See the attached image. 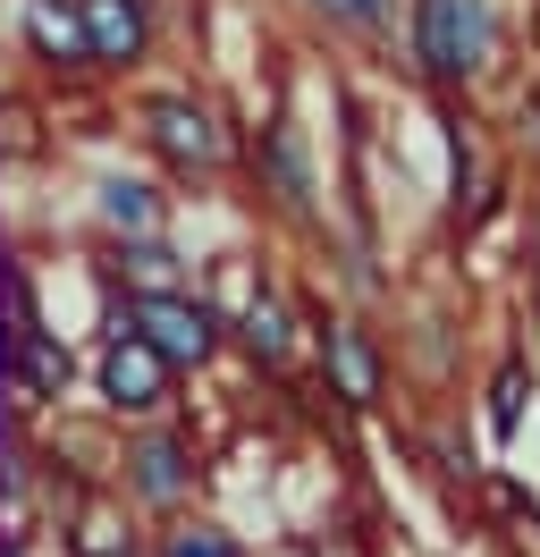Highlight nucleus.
Here are the masks:
<instances>
[{
    "label": "nucleus",
    "instance_id": "1",
    "mask_svg": "<svg viewBox=\"0 0 540 557\" xmlns=\"http://www.w3.org/2000/svg\"><path fill=\"white\" fill-rule=\"evenodd\" d=\"M127 127L144 144V161L161 170V186H220V177H236V152H245V127L229 119V102L211 85H195V76L135 85Z\"/></svg>",
    "mask_w": 540,
    "mask_h": 557
},
{
    "label": "nucleus",
    "instance_id": "2",
    "mask_svg": "<svg viewBox=\"0 0 540 557\" xmlns=\"http://www.w3.org/2000/svg\"><path fill=\"white\" fill-rule=\"evenodd\" d=\"M506 51H515V26L499 0H405V69L439 102H472L506 69Z\"/></svg>",
    "mask_w": 540,
    "mask_h": 557
},
{
    "label": "nucleus",
    "instance_id": "3",
    "mask_svg": "<svg viewBox=\"0 0 540 557\" xmlns=\"http://www.w3.org/2000/svg\"><path fill=\"white\" fill-rule=\"evenodd\" d=\"M236 170H245L254 203H262L279 228H296V237H321V228H330V203H321V161H312V136L296 127V110H287V102H270L262 119L245 127Z\"/></svg>",
    "mask_w": 540,
    "mask_h": 557
},
{
    "label": "nucleus",
    "instance_id": "4",
    "mask_svg": "<svg viewBox=\"0 0 540 557\" xmlns=\"http://www.w3.org/2000/svg\"><path fill=\"white\" fill-rule=\"evenodd\" d=\"M152 355H169L177 372H202L211 355L229 347V313L202 296V287H144V296H119V313Z\"/></svg>",
    "mask_w": 540,
    "mask_h": 557
},
{
    "label": "nucleus",
    "instance_id": "5",
    "mask_svg": "<svg viewBox=\"0 0 540 557\" xmlns=\"http://www.w3.org/2000/svg\"><path fill=\"white\" fill-rule=\"evenodd\" d=\"M506 195H515L506 144L472 119V102H447V220H456V237H481Z\"/></svg>",
    "mask_w": 540,
    "mask_h": 557
},
{
    "label": "nucleus",
    "instance_id": "6",
    "mask_svg": "<svg viewBox=\"0 0 540 557\" xmlns=\"http://www.w3.org/2000/svg\"><path fill=\"white\" fill-rule=\"evenodd\" d=\"M94 397L119 422H152V414L177 406V363L152 355L127 321H110V330H101V347H94Z\"/></svg>",
    "mask_w": 540,
    "mask_h": 557
},
{
    "label": "nucleus",
    "instance_id": "7",
    "mask_svg": "<svg viewBox=\"0 0 540 557\" xmlns=\"http://www.w3.org/2000/svg\"><path fill=\"white\" fill-rule=\"evenodd\" d=\"M94 85H135L161 60V0H76Z\"/></svg>",
    "mask_w": 540,
    "mask_h": 557
},
{
    "label": "nucleus",
    "instance_id": "8",
    "mask_svg": "<svg viewBox=\"0 0 540 557\" xmlns=\"http://www.w3.org/2000/svg\"><path fill=\"white\" fill-rule=\"evenodd\" d=\"M312 355H321V388H330L338 406H355L371 414L380 397H389V347H380V330L355 313H312Z\"/></svg>",
    "mask_w": 540,
    "mask_h": 557
},
{
    "label": "nucleus",
    "instance_id": "9",
    "mask_svg": "<svg viewBox=\"0 0 540 557\" xmlns=\"http://www.w3.org/2000/svg\"><path fill=\"white\" fill-rule=\"evenodd\" d=\"M195 473H202L195 440H186L177 422H161V414L119 448V490H127L135 507H152V516H177V507L195 498Z\"/></svg>",
    "mask_w": 540,
    "mask_h": 557
},
{
    "label": "nucleus",
    "instance_id": "10",
    "mask_svg": "<svg viewBox=\"0 0 540 557\" xmlns=\"http://www.w3.org/2000/svg\"><path fill=\"white\" fill-rule=\"evenodd\" d=\"M17 51H26V69L42 76V85H94L76 0H17Z\"/></svg>",
    "mask_w": 540,
    "mask_h": 557
},
{
    "label": "nucleus",
    "instance_id": "11",
    "mask_svg": "<svg viewBox=\"0 0 540 557\" xmlns=\"http://www.w3.org/2000/svg\"><path fill=\"white\" fill-rule=\"evenodd\" d=\"M94 220H101V245L169 237V186L152 170H101L94 177Z\"/></svg>",
    "mask_w": 540,
    "mask_h": 557
},
{
    "label": "nucleus",
    "instance_id": "12",
    "mask_svg": "<svg viewBox=\"0 0 540 557\" xmlns=\"http://www.w3.org/2000/svg\"><path fill=\"white\" fill-rule=\"evenodd\" d=\"M101 271H110V287H119V296H144V287H195L186 253H177L169 237H127V245H101Z\"/></svg>",
    "mask_w": 540,
    "mask_h": 557
},
{
    "label": "nucleus",
    "instance_id": "13",
    "mask_svg": "<svg viewBox=\"0 0 540 557\" xmlns=\"http://www.w3.org/2000/svg\"><path fill=\"white\" fill-rule=\"evenodd\" d=\"M279 9L304 17L312 35H330V42H389L405 0H279Z\"/></svg>",
    "mask_w": 540,
    "mask_h": 557
},
{
    "label": "nucleus",
    "instance_id": "14",
    "mask_svg": "<svg viewBox=\"0 0 540 557\" xmlns=\"http://www.w3.org/2000/svg\"><path fill=\"white\" fill-rule=\"evenodd\" d=\"M229 338L254 355L262 372H287V355H296V313H287L279 296H254L245 313H229Z\"/></svg>",
    "mask_w": 540,
    "mask_h": 557
},
{
    "label": "nucleus",
    "instance_id": "15",
    "mask_svg": "<svg viewBox=\"0 0 540 557\" xmlns=\"http://www.w3.org/2000/svg\"><path fill=\"white\" fill-rule=\"evenodd\" d=\"M152 557H245V549H236V532H229V523L177 516V523L161 532V549H152Z\"/></svg>",
    "mask_w": 540,
    "mask_h": 557
},
{
    "label": "nucleus",
    "instance_id": "16",
    "mask_svg": "<svg viewBox=\"0 0 540 557\" xmlns=\"http://www.w3.org/2000/svg\"><path fill=\"white\" fill-rule=\"evenodd\" d=\"M524 397H532V372H524V363H499V381H490V440H515Z\"/></svg>",
    "mask_w": 540,
    "mask_h": 557
},
{
    "label": "nucleus",
    "instance_id": "17",
    "mask_svg": "<svg viewBox=\"0 0 540 557\" xmlns=\"http://www.w3.org/2000/svg\"><path fill=\"white\" fill-rule=\"evenodd\" d=\"M34 482V456H26V431H17V414H0V498L17 507Z\"/></svg>",
    "mask_w": 540,
    "mask_h": 557
},
{
    "label": "nucleus",
    "instance_id": "18",
    "mask_svg": "<svg viewBox=\"0 0 540 557\" xmlns=\"http://www.w3.org/2000/svg\"><path fill=\"white\" fill-rule=\"evenodd\" d=\"M76 557H135V541L119 532L110 507H85V516H76Z\"/></svg>",
    "mask_w": 540,
    "mask_h": 557
},
{
    "label": "nucleus",
    "instance_id": "19",
    "mask_svg": "<svg viewBox=\"0 0 540 557\" xmlns=\"http://www.w3.org/2000/svg\"><path fill=\"white\" fill-rule=\"evenodd\" d=\"M506 161H532V177H540V76L515 94V127H506Z\"/></svg>",
    "mask_w": 540,
    "mask_h": 557
},
{
    "label": "nucleus",
    "instance_id": "20",
    "mask_svg": "<svg viewBox=\"0 0 540 557\" xmlns=\"http://www.w3.org/2000/svg\"><path fill=\"white\" fill-rule=\"evenodd\" d=\"M532 51H540V0H532Z\"/></svg>",
    "mask_w": 540,
    "mask_h": 557
}]
</instances>
